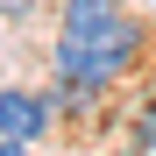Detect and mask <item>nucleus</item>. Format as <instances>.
Here are the masks:
<instances>
[{"label": "nucleus", "instance_id": "obj_3", "mask_svg": "<svg viewBox=\"0 0 156 156\" xmlns=\"http://www.w3.org/2000/svg\"><path fill=\"white\" fill-rule=\"evenodd\" d=\"M99 99V85H78V78H57V85H50V107H64V114H85Z\"/></svg>", "mask_w": 156, "mask_h": 156}, {"label": "nucleus", "instance_id": "obj_2", "mask_svg": "<svg viewBox=\"0 0 156 156\" xmlns=\"http://www.w3.org/2000/svg\"><path fill=\"white\" fill-rule=\"evenodd\" d=\"M50 114H57V107H50L43 92H29V85H0V135H7V142H21V149L43 142Z\"/></svg>", "mask_w": 156, "mask_h": 156}, {"label": "nucleus", "instance_id": "obj_1", "mask_svg": "<svg viewBox=\"0 0 156 156\" xmlns=\"http://www.w3.org/2000/svg\"><path fill=\"white\" fill-rule=\"evenodd\" d=\"M135 57H142V29L128 14L107 21V29H92V36H57V78H78V85H99V92Z\"/></svg>", "mask_w": 156, "mask_h": 156}, {"label": "nucleus", "instance_id": "obj_4", "mask_svg": "<svg viewBox=\"0 0 156 156\" xmlns=\"http://www.w3.org/2000/svg\"><path fill=\"white\" fill-rule=\"evenodd\" d=\"M135 142H142V149H156V107H149V114L135 121Z\"/></svg>", "mask_w": 156, "mask_h": 156}]
</instances>
